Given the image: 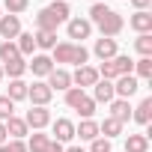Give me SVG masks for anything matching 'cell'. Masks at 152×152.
<instances>
[{
	"label": "cell",
	"mask_w": 152,
	"mask_h": 152,
	"mask_svg": "<svg viewBox=\"0 0 152 152\" xmlns=\"http://www.w3.org/2000/svg\"><path fill=\"white\" fill-rule=\"evenodd\" d=\"M75 137V122L72 119H57L54 122V140L57 143H69Z\"/></svg>",
	"instance_id": "10"
},
{
	"label": "cell",
	"mask_w": 152,
	"mask_h": 152,
	"mask_svg": "<svg viewBox=\"0 0 152 152\" xmlns=\"http://www.w3.org/2000/svg\"><path fill=\"white\" fill-rule=\"evenodd\" d=\"M45 152H66V146H63V143H57V140H51V143L45 146Z\"/></svg>",
	"instance_id": "39"
},
{
	"label": "cell",
	"mask_w": 152,
	"mask_h": 152,
	"mask_svg": "<svg viewBox=\"0 0 152 152\" xmlns=\"http://www.w3.org/2000/svg\"><path fill=\"white\" fill-rule=\"evenodd\" d=\"M66 152H84V149H81V146H69Z\"/></svg>",
	"instance_id": "42"
},
{
	"label": "cell",
	"mask_w": 152,
	"mask_h": 152,
	"mask_svg": "<svg viewBox=\"0 0 152 152\" xmlns=\"http://www.w3.org/2000/svg\"><path fill=\"white\" fill-rule=\"evenodd\" d=\"M30 69H33V75L45 78V75H51V72H54V60H51V57H45V54H39V57H33Z\"/></svg>",
	"instance_id": "16"
},
{
	"label": "cell",
	"mask_w": 152,
	"mask_h": 152,
	"mask_svg": "<svg viewBox=\"0 0 152 152\" xmlns=\"http://www.w3.org/2000/svg\"><path fill=\"white\" fill-rule=\"evenodd\" d=\"M93 33V24L87 18H72L69 21V39H87Z\"/></svg>",
	"instance_id": "11"
},
{
	"label": "cell",
	"mask_w": 152,
	"mask_h": 152,
	"mask_svg": "<svg viewBox=\"0 0 152 152\" xmlns=\"http://www.w3.org/2000/svg\"><path fill=\"white\" fill-rule=\"evenodd\" d=\"M9 116H15V102H9L6 96H0V122H6Z\"/></svg>",
	"instance_id": "33"
},
{
	"label": "cell",
	"mask_w": 152,
	"mask_h": 152,
	"mask_svg": "<svg viewBox=\"0 0 152 152\" xmlns=\"http://www.w3.org/2000/svg\"><path fill=\"white\" fill-rule=\"evenodd\" d=\"M99 81V69H93V66H78V72L72 75V84H78L81 90L84 87H93Z\"/></svg>",
	"instance_id": "7"
},
{
	"label": "cell",
	"mask_w": 152,
	"mask_h": 152,
	"mask_svg": "<svg viewBox=\"0 0 152 152\" xmlns=\"http://www.w3.org/2000/svg\"><path fill=\"white\" fill-rule=\"evenodd\" d=\"M36 48H45V51H54L57 45V33H48V30H36Z\"/></svg>",
	"instance_id": "23"
},
{
	"label": "cell",
	"mask_w": 152,
	"mask_h": 152,
	"mask_svg": "<svg viewBox=\"0 0 152 152\" xmlns=\"http://www.w3.org/2000/svg\"><path fill=\"white\" fill-rule=\"evenodd\" d=\"M33 48H36L33 33H18V54H21V57H27V54H33Z\"/></svg>",
	"instance_id": "26"
},
{
	"label": "cell",
	"mask_w": 152,
	"mask_h": 152,
	"mask_svg": "<svg viewBox=\"0 0 152 152\" xmlns=\"http://www.w3.org/2000/svg\"><path fill=\"white\" fill-rule=\"evenodd\" d=\"M24 72H27V63H24V57H18V60H9V63H3V75H9L12 81H15V78H21Z\"/></svg>",
	"instance_id": "20"
},
{
	"label": "cell",
	"mask_w": 152,
	"mask_h": 152,
	"mask_svg": "<svg viewBox=\"0 0 152 152\" xmlns=\"http://www.w3.org/2000/svg\"><path fill=\"white\" fill-rule=\"evenodd\" d=\"M24 122H27V128L39 131V128H45V125L51 122V110H48V107H33V110H27Z\"/></svg>",
	"instance_id": "5"
},
{
	"label": "cell",
	"mask_w": 152,
	"mask_h": 152,
	"mask_svg": "<svg viewBox=\"0 0 152 152\" xmlns=\"http://www.w3.org/2000/svg\"><path fill=\"white\" fill-rule=\"evenodd\" d=\"M134 48L140 51V57H152V36L149 33H140L137 42H134Z\"/></svg>",
	"instance_id": "30"
},
{
	"label": "cell",
	"mask_w": 152,
	"mask_h": 152,
	"mask_svg": "<svg viewBox=\"0 0 152 152\" xmlns=\"http://www.w3.org/2000/svg\"><path fill=\"white\" fill-rule=\"evenodd\" d=\"M66 104H69V107H75L84 119H90V116L96 113V102H93L81 87H69V90H66Z\"/></svg>",
	"instance_id": "2"
},
{
	"label": "cell",
	"mask_w": 152,
	"mask_h": 152,
	"mask_svg": "<svg viewBox=\"0 0 152 152\" xmlns=\"http://www.w3.org/2000/svg\"><path fill=\"white\" fill-rule=\"evenodd\" d=\"M113 66H116V75H131L134 72V60L125 57V54H116L113 57Z\"/></svg>",
	"instance_id": "27"
},
{
	"label": "cell",
	"mask_w": 152,
	"mask_h": 152,
	"mask_svg": "<svg viewBox=\"0 0 152 152\" xmlns=\"http://www.w3.org/2000/svg\"><path fill=\"white\" fill-rule=\"evenodd\" d=\"M21 54H18V45L15 42H0V60L3 63H9V60H18Z\"/></svg>",
	"instance_id": "29"
},
{
	"label": "cell",
	"mask_w": 152,
	"mask_h": 152,
	"mask_svg": "<svg viewBox=\"0 0 152 152\" xmlns=\"http://www.w3.org/2000/svg\"><path fill=\"white\" fill-rule=\"evenodd\" d=\"M96 57L99 60H113L116 57V39H107V36H102V39H96Z\"/></svg>",
	"instance_id": "9"
},
{
	"label": "cell",
	"mask_w": 152,
	"mask_h": 152,
	"mask_svg": "<svg viewBox=\"0 0 152 152\" xmlns=\"http://www.w3.org/2000/svg\"><path fill=\"white\" fill-rule=\"evenodd\" d=\"M99 134H104V137L110 140V137H116V134H122V122H116L113 116H107V119H104V122L99 125Z\"/></svg>",
	"instance_id": "25"
},
{
	"label": "cell",
	"mask_w": 152,
	"mask_h": 152,
	"mask_svg": "<svg viewBox=\"0 0 152 152\" xmlns=\"http://www.w3.org/2000/svg\"><path fill=\"white\" fill-rule=\"evenodd\" d=\"M134 119H137L140 125H149V119H152V99H143V102L134 107Z\"/></svg>",
	"instance_id": "22"
},
{
	"label": "cell",
	"mask_w": 152,
	"mask_h": 152,
	"mask_svg": "<svg viewBox=\"0 0 152 152\" xmlns=\"http://www.w3.org/2000/svg\"><path fill=\"white\" fill-rule=\"evenodd\" d=\"M51 96H54V90L45 84V81H36V84H27V99L33 102V107H45L48 102H51Z\"/></svg>",
	"instance_id": "3"
},
{
	"label": "cell",
	"mask_w": 152,
	"mask_h": 152,
	"mask_svg": "<svg viewBox=\"0 0 152 152\" xmlns=\"http://www.w3.org/2000/svg\"><path fill=\"white\" fill-rule=\"evenodd\" d=\"M87 60H90V51H87L84 45H75V54H72V63H78V66H87Z\"/></svg>",
	"instance_id": "36"
},
{
	"label": "cell",
	"mask_w": 152,
	"mask_h": 152,
	"mask_svg": "<svg viewBox=\"0 0 152 152\" xmlns=\"http://www.w3.org/2000/svg\"><path fill=\"white\" fill-rule=\"evenodd\" d=\"M72 54H75V45L72 42L54 45V63H72Z\"/></svg>",
	"instance_id": "21"
},
{
	"label": "cell",
	"mask_w": 152,
	"mask_h": 152,
	"mask_svg": "<svg viewBox=\"0 0 152 152\" xmlns=\"http://www.w3.org/2000/svg\"><path fill=\"white\" fill-rule=\"evenodd\" d=\"M63 21L51 12V9H42L39 15H36V30H48V33H57V27H60Z\"/></svg>",
	"instance_id": "8"
},
{
	"label": "cell",
	"mask_w": 152,
	"mask_h": 152,
	"mask_svg": "<svg viewBox=\"0 0 152 152\" xmlns=\"http://www.w3.org/2000/svg\"><path fill=\"white\" fill-rule=\"evenodd\" d=\"M110 116H113L116 122H128V119H131V104H128V99H113V102H110Z\"/></svg>",
	"instance_id": "13"
},
{
	"label": "cell",
	"mask_w": 152,
	"mask_h": 152,
	"mask_svg": "<svg viewBox=\"0 0 152 152\" xmlns=\"http://www.w3.org/2000/svg\"><path fill=\"white\" fill-rule=\"evenodd\" d=\"M99 78H104V81H116V78H119V75H116V66H113V60H102Z\"/></svg>",
	"instance_id": "31"
},
{
	"label": "cell",
	"mask_w": 152,
	"mask_h": 152,
	"mask_svg": "<svg viewBox=\"0 0 152 152\" xmlns=\"http://www.w3.org/2000/svg\"><path fill=\"white\" fill-rule=\"evenodd\" d=\"M48 87H51V90H69V87H72V75H69L66 69H54V72L48 75Z\"/></svg>",
	"instance_id": "14"
},
{
	"label": "cell",
	"mask_w": 152,
	"mask_h": 152,
	"mask_svg": "<svg viewBox=\"0 0 152 152\" xmlns=\"http://www.w3.org/2000/svg\"><path fill=\"white\" fill-rule=\"evenodd\" d=\"M18 33H21L18 15H0V36H3L6 42H12V39H18Z\"/></svg>",
	"instance_id": "6"
},
{
	"label": "cell",
	"mask_w": 152,
	"mask_h": 152,
	"mask_svg": "<svg viewBox=\"0 0 152 152\" xmlns=\"http://www.w3.org/2000/svg\"><path fill=\"white\" fill-rule=\"evenodd\" d=\"M90 24H99V30H102V36H107V39H113L122 27H125V21H122V15L119 12H113L110 6H104V3H93V9H90Z\"/></svg>",
	"instance_id": "1"
},
{
	"label": "cell",
	"mask_w": 152,
	"mask_h": 152,
	"mask_svg": "<svg viewBox=\"0 0 152 152\" xmlns=\"http://www.w3.org/2000/svg\"><path fill=\"white\" fill-rule=\"evenodd\" d=\"M75 137H81V140H96V137H99V122L84 119L78 128H75Z\"/></svg>",
	"instance_id": "17"
},
{
	"label": "cell",
	"mask_w": 152,
	"mask_h": 152,
	"mask_svg": "<svg viewBox=\"0 0 152 152\" xmlns=\"http://www.w3.org/2000/svg\"><path fill=\"white\" fill-rule=\"evenodd\" d=\"M0 81H3V66H0Z\"/></svg>",
	"instance_id": "43"
},
{
	"label": "cell",
	"mask_w": 152,
	"mask_h": 152,
	"mask_svg": "<svg viewBox=\"0 0 152 152\" xmlns=\"http://www.w3.org/2000/svg\"><path fill=\"white\" fill-rule=\"evenodd\" d=\"M137 90H140V84H137L134 75H119L116 84H113V96H119V99H131Z\"/></svg>",
	"instance_id": "4"
},
{
	"label": "cell",
	"mask_w": 152,
	"mask_h": 152,
	"mask_svg": "<svg viewBox=\"0 0 152 152\" xmlns=\"http://www.w3.org/2000/svg\"><path fill=\"white\" fill-rule=\"evenodd\" d=\"M134 72L140 75V78L149 81V78H152V60H149V57H140V60L134 63Z\"/></svg>",
	"instance_id": "32"
},
{
	"label": "cell",
	"mask_w": 152,
	"mask_h": 152,
	"mask_svg": "<svg viewBox=\"0 0 152 152\" xmlns=\"http://www.w3.org/2000/svg\"><path fill=\"white\" fill-rule=\"evenodd\" d=\"M93 3H99V0H93Z\"/></svg>",
	"instance_id": "44"
},
{
	"label": "cell",
	"mask_w": 152,
	"mask_h": 152,
	"mask_svg": "<svg viewBox=\"0 0 152 152\" xmlns=\"http://www.w3.org/2000/svg\"><path fill=\"white\" fill-rule=\"evenodd\" d=\"M93 152H110V140L107 137H96L93 140Z\"/></svg>",
	"instance_id": "38"
},
{
	"label": "cell",
	"mask_w": 152,
	"mask_h": 152,
	"mask_svg": "<svg viewBox=\"0 0 152 152\" xmlns=\"http://www.w3.org/2000/svg\"><path fill=\"white\" fill-rule=\"evenodd\" d=\"M6 137H9V134H6V125H3V122H0V146H3V143H6Z\"/></svg>",
	"instance_id": "41"
},
{
	"label": "cell",
	"mask_w": 152,
	"mask_h": 152,
	"mask_svg": "<svg viewBox=\"0 0 152 152\" xmlns=\"http://www.w3.org/2000/svg\"><path fill=\"white\" fill-rule=\"evenodd\" d=\"M3 125H6V134H12V140H21V137L27 134V122L18 119V116H9Z\"/></svg>",
	"instance_id": "18"
},
{
	"label": "cell",
	"mask_w": 152,
	"mask_h": 152,
	"mask_svg": "<svg viewBox=\"0 0 152 152\" xmlns=\"http://www.w3.org/2000/svg\"><path fill=\"white\" fill-rule=\"evenodd\" d=\"M3 6L9 9V15H18V12H24L30 6V0H3Z\"/></svg>",
	"instance_id": "35"
},
{
	"label": "cell",
	"mask_w": 152,
	"mask_h": 152,
	"mask_svg": "<svg viewBox=\"0 0 152 152\" xmlns=\"http://www.w3.org/2000/svg\"><path fill=\"white\" fill-rule=\"evenodd\" d=\"M0 152H27V143L24 140H9V143L0 146Z\"/></svg>",
	"instance_id": "37"
},
{
	"label": "cell",
	"mask_w": 152,
	"mask_h": 152,
	"mask_svg": "<svg viewBox=\"0 0 152 152\" xmlns=\"http://www.w3.org/2000/svg\"><path fill=\"white\" fill-rule=\"evenodd\" d=\"M137 33H149L152 30V12H146V9H140V12H134L131 15V21H128Z\"/></svg>",
	"instance_id": "15"
},
{
	"label": "cell",
	"mask_w": 152,
	"mask_h": 152,
	"mask_svg": "<svg viewBox=\"0 0 152 152\" xmlns=\"http://www.w3.org/2000/svg\"><path fill=\"white\" fill-rule=\"evenodd\" d=\"M6 99H9V102H21V99H27V84H24L21 78H15V81L9 84V93H6Z\"/></svg>",
	"instance_id": "24"
},
{
	"label": "cell",
	"mask_w": 152,
	"mask_h": 152,
	"mask_svg": "<svg viewBox=\"0 0 152 152\" xmlns=\"http://www.w3.org/2000/svg\"><path fill=\"white\" fill-rule=\"evenodd\" d=\"M149 3H152V0H131V6H137V12H140V9H146Z\"/></svg>",
	"instance_id": "40"
},
{
	"label": "cell",
	"mask_w": 152,
	"mask_h": 152,
	"mask_svg": "<svg viewBox=\"0 0 152 152\" xmlns=\"http://www.w3.org/2000/svg\"><path fill=\"white\" fill-rule=\"evenodd\" d=\"M48 9H51V12H54L60 21H66V18H69V3H66V0H54Z\"/></svg>",
	"instance_id": "34"
},
{
	"label": "cell",
	"mask_w": 152,
	"mask_h": 152,
	"mask_svg": "<svg viewBox=\"0 0 152 152\" xmlns=\"http://www.w3.org/2000/svg\"><path fill=\"white\" fill-rule=\"evenodd\" d=\"M125 152H149V137L146 134H128Z\"/></svg>",
	"instance_id": "19"
},
{
	"label": "cell",
	"mask_w": 152,
	"mask_h": 152,
	"mask_svg": "<svg viewBox=\"0 0 152 152\" xmlns=\"http://www.w3.org/2000/svg\"><path fill=\"white\" fill-rule=\"evenodd\" d=\"M48 143H51V137L36 131V134L30 137V143H27V152H45V146H48Z\"/></svg>",
	"instance_id": "28"
},
{
	"label": "cell",
	"mask_w": 152,
	"mask_h": 152,
	"mask_svg": "<svg viewBox=\"0 0 152 152\" xmlns=\"http://www.w3.org/2000/svg\"><path fill=\"white\" fill-rule=\"evenodd\" d=\"M93 102H113V81H96L93 84Z\"/></svg>",
	"instance_id": "12"
}]
</instances>
